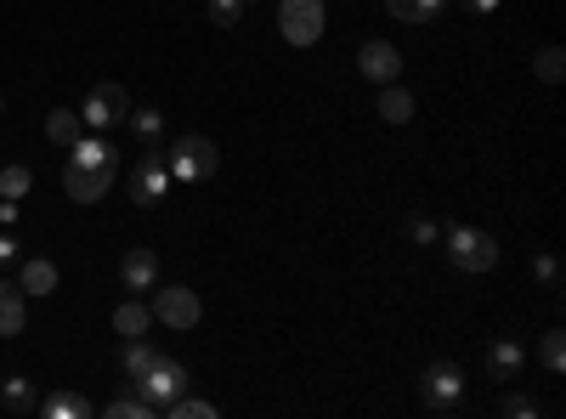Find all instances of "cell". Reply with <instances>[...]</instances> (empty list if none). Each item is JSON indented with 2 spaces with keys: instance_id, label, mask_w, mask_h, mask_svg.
<instances>
[{
  "instance_id": "6da1fadb",
  "label": "cell",
  "mask_w": 566,
  "mask_h": 419,
  "mask_svg": "<svg viewBox=\"0 0 566 419\" xmlns=\"http://www.w3.org/2000/svg\"><path fill=\"white\" fill-rule=\"evenodd\" d=\"M165 165H170L176 181H210L216 165H221V154H216L210 136H176V143L165 148Z\"/></svg>"
},
{
  "instance_id": "7a4b0ae2",
  "label": "cell",
  "mask_w": 566,
  "mask_h": 419,
  "mask_svg": "<svg viewBox=\"0 0 566 419\" xmlns=\"http://www.w3.org/2000/svg\"><path fill=\"white\" fill-rule=\"evenodd\" d=\"M323 23H328L323 0H283V7H277V29H283V40H290V45L323 40Z\"/></svg>"
},
{
  "instance_id": "3957f363",
  "label": "cell",
  "mask_w": 566,
  "mask_h": 419,
  "mask_svg": "<svg viewBox=\"0 0 566 419\" xmlns=\"http://www.w3.org/2000/svg\"><path fill=\"white\" fill-rule=\"evenodd\" d=\"M448 261L459 272H488L499 261V244L488 239V232H476V227H453L448 232Z\"/></svg>"
},
{
  "instance_id": "277c9868",
  "label": "cell",
  "mask_w": 566,
  "mask_h": 419,
  "mask_svg": "<svg viewBox=\"0 0 566 419\" xmlns=\"http://www.w3.org/2000/svg\"><path fill=\"white\" fill-rule=\"evenodd\" d=\"M80 119L91 125V130H114V125H125L130 119V97H125V85H97V91H91V97H85V108H80Z\"/></svg>"
},
{
  "instance_id": "5b68a950",
  "label": "cell",
  "mask_w": 566,
  "mask_h": 419,
  "mask_svg": "<svg viewBox=\"0 0 566 419\" xmlns=\"http://www.w3.org/2000/svg\"><path fill=\"white\" fill-rule=\"evenodd\" d=\"M170 193V165H165V148H148L142 154V165L130 170V199L148 210V205H159Z\"/></svg>"
},
{
  "instance_id": "8992f818",
  "label": "cell",
  "mask_w": 566,
  "mask_h": 419,
  "mask_svg": "<svg viewBox=\"0 0 566 419\" xmlns=\"http://www.w3.org/2000/svg\"><path fill=\"white\" fill-rule=\"evenodd\" d=\"M136 386H142V397H148V402L165 413V408H170V402L187 391V368H181V363H170V357H159V363L148 368V375L136 380Z\"/></svg>"
},
{
  "instance_id": "52a82bcc",
  "label": "cell",
  "mask_w": 566,
  "mask_h": 419,
  "mask_svg": "<svg viewBox=\"0 0 566 419\" xmlns=\"http://www.w3.org/2000/svg\"><path fill=\"white\" fill-rule=\"evenodd\" d=\"M148 312H154L159 323H170V329H193V323L205 317V306H199V295H193V290H181V284H170V290H159Z\"/></svg>"
},
{
  "instance_id": "ba28073f",
  "label": "cell",
  "mask_w": 566,
  "mask_h": 419,
  "mask_svg": "<svg viewBox=\"0 0 566 419\" xmlns=\"http://www.w3.org/2000/svg\"><path fill=\"white\" fill-rule=\"evenodd\" d=\"M419 397L431 402V408H459V397H464V375H459V363H431V368H424Z\"/></svg>"
},
{
  "instance_id": "9c48e42d",
  "label": "cell",
  "mask_w": 566,
  "mask_h": 419,
  "mask_svg": "<svg viewBox=\"0 0 566 419\" xmlns=\"http://www.w3.org/2000/svg\"><path fill=\"white\" fill-rule=\"evenodd\" d=\"M114 176H119V170H91V165H74V159H69V170H63V193L80 199V205H97V199L114 188Z\"/></svg>"
},
{
  "instance_id": "30bf717a",
  "label": "cell",
  "mask_w": 566,
  "mask_h": 419,
  "mask_svg": "<svg viewBox=\"0 0 566 419\" xmlns=\"http://www.w3.org/2000/svg\"><path fill=\"white\" fill-rule=\"evenodd\" d=\"M357 69L368 74V80H380V85H391L397 74H402V52L391 40H368L363 52H357Z\"/></svg>"
},
{
  "instance_id": "8fae6325",
  "label": "cell",
  "mask_w": 566,
  "mask_h": 419,
  "mask_svg": "<svg viewBox=\"0 0 566 419\" xmlns=\"http://www.w3.org/2000/svg\"><path fill=\"white\" fill-rule=\"evenodd\" d=\"M119 277H125V290H159V255L154 250H125Z\"/></svg>"
},
{
  "instance_id": "7c38bea8",
  "label": "cell",
  "mask_w": 566,
  "mask_h": 419,
  "mask_svg": "<svg viewBox=\"0 0 566 419\" xmlns=\"http://www.w3.org/2000/svg\"><path fill=\"white\" fill-rule=\"evenodd\" d=\"M23 317H29V295L23 284H0V335H23Z\"/></svg>"
},
{
  "instance_id": "4fadbf2b",
  "label": "cell",
  "mask_w": 566,
  "mask_h": 419,
  "mask_svg": "<svg viewBox=\"0 0 566 419\" xmlns=\"http://www.w3.org/2000/svg\"><path fill=\"white\" fill-rule=\"evenodd\" d=\"M18 284H23V295H52L57 290V266L45 261V255H29L23 272H18Z\"/></svg>"
},
{
  "instance_id": "5bb4252c",
  "label": "cell",
  "mask_w": 566,
  "mask_h": 419,
  "mask_svg": "<svg viewBox=\"0 0 566 419\" xmlns=\"http://www.w3.org/2000/svg\"><path fill=\"white\" fill-rule=\"evenodd\" d=\"M522 363H527V352L515 346V341H493V352H488L493 380H515V375H522Z\"/></svg>"
},
{
  "instance_id": "9a60e30c",
  "label": "cell",
  "mask_w": 566,
  "mask_h": 419,
  "mask_svg": "<svg viewBox=\"0 0 566 419\" xmlns=\"http://www.w3.org/2000/svg\"><path fill=\"white\" fill-rule=\"evenodd\" d=\"M374 108H380V119H386V125H408V119H413V97H408V91H402L397 80L380 91V103H374Z\"/></svg>"
},
{
  "instance_id": "2e32d148",
  "label": "cell",
  "mask_w": 566,
  "mask_h": 419,
  "mask_svg": "<svg viewBox=\"0 0 566 419\" xmlns=\"http://www.w3.org/2000/svg\"><path fill=\"white\" fill-rule=\"evenodd\" d=\"M34 413H45V419H85L91 413V402L85 397H74V391H52V397H40V408Z\"/></svg>"
},
{
  "instance_id": "e0dca14e",
  "label": "cell",
  "mask_w": 566,
  "mask_h": 419,
  "mask_svg": "<svg viewBox=\"0 0 566 419\" xmlns=\"http://www.w3.org/2000/svg\"><path fill=\"white\" fill-rule=\"evenodd\" d=\"M148 323H154V312L142 306V301H119V312H114V329H119L125 341H136V335H148Z\"/></svg>"
},
{
  "instance_id": "ac0fdd59",
  "label": "cell",
  "mask_w": 566,
  "mask_h": 419,
  "mask_svg": "<svg viewBox=\"0 0 566 419\" xmlns=\"http://www.w3.org/2000/svg\"><path fill=\"white\" fill-rule=\"evenodd\" d=\"M80 125H85V119H80L74 108H57V114H45V136H52L57 148H74V143H80Z\"/></svg>"
},
{
  "instance_id": "d6986e66",
  "label": "cell",
  "mask_w": 566,
  "mask_h": 419,
  "mask_svg": "<svg viewBox=\"0 0 566 419\" xmlns=\"http://www.w3.org/2000/svg\"><path fill=\"white\" fill-rule=\"evenodd\" d=\"M0 402H7V413H34V408H40V397H34V380L12 375L7 386H0Z\"/></svg>"
},
{
  "instance_id": "ffe728a7",
  "label": "cell",
  "mask_w": 566,
  "mask_h": 419,
  "mask_svg": "<svg viewBox=\"0 0 566 419\" xmlns=\"http://www.w3.org/2000/svg\"><path fill=\"white\" fill-rule=\"evenodd\" d=\"M130 130H136V143H142V148H159L165 114H159V108H136V114H130Z\"/></svg>"
},
{
  "instance_id": "44dd1931",
  "label": "cell",
  "mask_w": 566,
  "mask_h": 419,
  "mask_svg": "<svg viewBox=\"0 0 566 419\" xmlns=\"http://www.w3.org/2000/svg\"><path fill=\"white\" fill-rule=\"evenodd\" d=\"M154 363H159V352H154L148 341H142V335H136V341H125V375H130V380H142Z\"/></svg>"
},
{
  "instance_id": "7402d4cb",
  "label": "cell",
  "mask_w": 566,
  "mask_h": 419,
  "mask_svg": "<svg viewBox=\"0 0 566 419\" xmlns=\"http://www.w3.org/2000/svg\"><path fill=\"white\" fill-rule=\"evenodd\" d=\"M29 188H34L29 165H7V170H0V199H29Z\"/></svg>"
},
{
  "instance_id": "603a6c76",
  "label": "cell",
  "mask_w": 566,
  "mask_h": 419,
  "mask_svg": "<svg viewBox=\"0 0 566 419\" xmlns=\"http://www.w3.org/2000/svg\"><path fill=\"white\" fill-rule=\"evenodd\" d=\"M154 413H159V408H154L148 397H142V391H136V397H114V402H108V419H154Z\"/></svg>"
},
{
  "instance_id": "cb8c5ba5",
  "label": "cell",
  "mask_w": 566,
  "mask_h": 419,
  "mask_svg": "<svg viewBox=\"0 0 566 419\" xmlns=\"http://www.w3.org/2000/svg\"><path fill=\"white\" fill-rule=\"evenodd\" d=\"M165 413H170V419H210V413H216V402H199V397H176Z\"/></svg>"
},
{
  "instance_id": "d4e9b609",
  "label": "cell",
  "mask_w": 566,
  "mask_h": 419,
  "mask_svg": "<svg viewBox=\"0 0 566 419\" xmlns=\"http://www.w3.org/2000/svg\"><path fill=\"white\" fill-rule=\"evenodd\" d=\"M560 63H566V57H560V45H544V52H538V80H549V85H555V80L566 74Z\"/></svg>"
},
{
  "instance_id": "484cf974",
  "label": "cell",
  "mask_w": 566,
  "mask_h": 419,
  "mask_svg": "<svg viewBox=\"0 0 566 419\" xmlns=\"http://www.w3.org/2000/svg\"><path fill=\"white\" fill-rule=\"evenodd\" d=\"M544 368H549V375H560V368H566V341H560V329L544 335Z\"/></svg>"
},
{
  "instance_id": "4316f807",
  "label": "cell",
  "mask_w": 566,
  "mask_h": 419,
  "mask_svg": "<svg viewBox=\"0 0 566 419\" xmlns=\"http://www.w3.org/2000/svg\"><path fill=\"white\" fill-rule=\"evenodd\" d=\"M210 18H216L221 29H232V23L244 18V0H210Z\"/></svg>"
},
{
  "instance_id": "83f0119b",
  "label": "cell",
  "mask_w": 566,
  "mask_h": 419,
  "mask_svg": "<svg viewBox=\"0 0 566 419\" xmlns=\"http://www.w3.org/2000/svg\"><path fill=\"white\" fill-rule=\"evenodd\" d=\"M504 413L510 419H538V402L533 397H504Z\"/></svg>"
},
{
  "instance_id": "f1b7e54d",
  "label": "cell",
  "mask_w": 566,
  "mask_h": 419,
  "mask_svg": "<svg viewBox=\"0 0 566 419\" xmlns=\"http://www.w3.org/2000/svg\"><path fill=\"white\" fill-rule=\"evenodd\" d=\"M408 239H413V244H437V227L424 221V216H413V221H408Z\"/></svg>"
},
{
  "instance_id": "f546056e",
  "label": "cell",
  "mask_w": 566,
  "mask_h": 419,
  "mask_svg": "<svg viewBox=\"0 0 566 419\" xmlns=\"http://www.w3.org/2000/svg\"><path fill=\"white\" fill-rule=\"evenodd\" d=\"M533 272L544 277V284H549V290L560 284V266H555V255H538V261H533Z\"/></svg>"
},
{
  "instance_id": "4dcf8cb0",
  "label": "cell",
  "mask_w": 566,
  "mask_h": 419,
  "mask_svg": "<svg viewBox=\"0 0 566 419\" xmlns=\"http://www.w3.org/2000/svg\"><path fill=\"white\" fill-rule=\"evenodd\" d=\"M386 12L402 18V23H419V7H413V0H386Z\"/></svg>"
},
{
  "instance_id": "1f68e13d",
  "label": "cell",
  "mask_w": 566,
  "mask_h": 419,
  "mask_svg": "<svg viewBox=\"0 0 566 419\" xmlns=\"http://www.w3.org/2000/svg\"><path fill=\"white\" fill-rule=\"evenodd\" d=\"M413 7H419V23H431L442 12V0H413Z\"/></svg>"
},
{
  "instance_id": "d6a6232c",
  "label": "cell",
  "mask_w": 566,
  "mask_h": 419,
  "mask_svg": "<svg viewBox=\"0 0 566 419\" xmlns=\"http://www.w3.org/2000/svg\"><path fill=\"white\" fill-rule=\"evenodd\" d=\"M459 7H464V12H482V18H488V12H499V0H459Z\"/></svg>"
},
{
  "instance_id": "836d02e7",
  "label": "cell",
  "mask_w": 566,
  "mask_h": 419,
  "mask_svg": "<svg viewBox=\"0 0 566 419\" xmlns=\"http://www.w3.org/2000/svg\"><path fill=\"white\" fill-rule=\"evenodd\" d=\"M0 261H18V239H12V232H0Z\"/></svg>"
},
{
  "instance_id": "e575fe53",
  "label": "cell",
  "mask_w": 566,
  "mask_h": 419,
  "mask_svg": "<svg viewBox=\"0 0 566 419\" xmlns=\"http://www.w3.org/2000/svg\"><path fill=\"white\" fill-rule=\"evenodd\" d=\"M0 108H7V103H0Z\"/></svg>"
}]
</instances>
